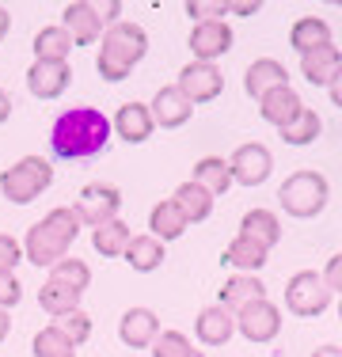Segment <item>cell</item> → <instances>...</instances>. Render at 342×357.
<instances>
[{
  "label": "cell",
  "mask_w": 342,
  "mask_h": 357,
  "mask_svg": "<svg viewBox=\"0 0 342 357\" xmlns=\"http://www.w3.org/2000/svg\"><path fill=\"white\" fill-rule=\"evenodd\" d=\"M191 357H205V354H198V350H194V354H191Z\"/></svg>",
  "instance_id": "49"
},
{
  "label": "cell",
  "mask_w": 342,
  "mask_h": 357,
  "mask_svg": "<svg viewBox=\"0 0 342 357\" xmlns=\"http://www.w3.org/2000/svg\"><path fill=\"white\" fill-rule=\"evenodd\" d=\"M262 296H267V285L259 282V274H232V278H225V285H221L217 304H221V308H228V312L236 316L244 304L262 301Z\"/></svg>",
  "instance_id": "19"
},
{
  "label": "cell",
  "mask_w": 342,
  "mask_h": 357,
  "mask_svg": "<svg viewBox=\"0 0 342 357\" xmlns=\"http://www.w3.org/2000/svg\"><path fill=\"white\" fill-rule=\"evenodd\" d=\"M122 259L130 262L137 274H152V270H156L160 262H164V243L152 240V236H133Z\"/></svg>",
  "instance_id": "30"
},
{
  "label": "cell",
  "mask_w": 342,
  "mask_h": 357,
  "mask_svg": "<svg viewBox=\"0 0 342 357\" xmlns=\"http://www.w3.org/2000/svg\"><path fill=\"white\" fill-rule=\"evenodd\" d=\"M8 31H12V12H8L4 4H0V42L8 38Z\"/></svg>",
  "instance_id": "46"
},
{
  "label": "cell",
  "mask_w": 342,
  "mask_h": 357,
  "mask_svg": "<svg viewBox=\"0 0 342 357\" xmlns=\"http://www.w3.org/2000/svg\"><path fill=\"white\" fill-rule=\"evenodd\" d=\"M42 225H46V228H50V232H54L61 243H68V248H73V240L80 236V228H84L73 206H57V209H50V213L42 217Z\"/></svg>",
  "instance_id": "34"
},
{
  "label": "cell",
  "mask_w": 342,
  "mask_h": 357,
  "mask_svg": "<svg viewBox=\"0 0 342 357\" xmlns=\"http://www.w3.org/2000/svg\"><path fill=\"white\" fill-rule=\"evenodd\" d=\"M110 118L96 107H73L57 114L50 130V149L57 160H91L110 144Z\"/></svg>",
  "instance_id": "1"
},
{
  "label": "cell",
  "mask_w": 342,
  "mask_h": 357,
  "mask_svg": "<svg viewBox=\"0 0 342 357\" xmlns=\"http://www.w3.org/2000/svg\"><path fill=\"white\" fill-rule=\"evenodd\" d=\"M80 296L84 293H76V289H68V285H57V282H46V285L38 289L42 312H50L54 319H61V316H68V312L80 308Z\"/></svg>",
  "instance_id": "31"
},
{
  "label": "cell",
  "mask_w": 342,
  "mask_h": 357,
  "mask_svg": "<svg viewBox=\"0 0 342 357\" xmlns=\"http://www.w3.org/2000/svg\"><path fill=\"white\" fill-rule=\"evenodd\" d=\"M61 27L68 31V38H73V46H96V42L103 38V23L96 15V8L88 4V0H73V4H65L61 12Z\"/></svg>",
  "instance_id": "12"
},
{
  "label": "cell",
  "mask_w": 342,
  "mask_h": 357,
  "mask_svg": "<svg viewBox=\"0 0 342 357\" xmlns=\"http://www.w3.org/2000/svg\"><path fill=\"white\" fill-rule=\"evenodd\" d=\"M236 331L247 338V342H274L281 331V312L278 304H270L267 296L262 301H251L236 312Z\"/></svg>",
  "instance_id": "8"
},
{
  "label": "cell",
  "mask_w": 342,
  "mask_h": 357,
  "mask_svg": "<svg viewBox=\"0 0 342 357\" xmlns=\"http://www.w3.org/2000/svg\"><path fill=\"white\" fill-rule=\"evenodd\" d=\"M171 202H175V206H179V213L186 217V225H202V220L213 213V198L202 190L198 183H191V178L175 186V194H171Z\"/></svg>",
  "instance_id": "27"
},
{
  "label": "cell",
  "mask_w": 342,
  "mask_h": 357,
  "mask_svg": "<svg viewBox=\"0 0 342 357\" xmlns=\"http://www.w3.org/2000/svg\"><path fill=\"white\" fill-rule=\"evenodd\" d=\"M8 118H12V99H8V91L0 88V126H4Z\"/></svg>",
  "instance_id": "45"
},
{
  "label": "cell",
  "mask_w": 342,
  "mask_h": 357,
  "mask_svg": "<svg viewBox=\"0 0 342 357\" xmlns=\"http://www.w3.org/2000/svg\"><path fill=\"white\" fill-rule=\"evenodd\" d=\"M312 357H342V350H339V346H315Z\"/></svg>",
  "instance_id": "48"
},
{
  "label": "cell",
  "mask_w": 342,
  "mask_h": 357,
  "mask_svg": "<svg viewBox=\"0 0 342 357\" xmlns=\"http://www.w3.org/2000/svg\"><path fill=\"white\" fill-rule=\"evenodd\" d=\"M327 91H331V103H335V107L342 110V69H339V76H335V80L327 84Z\"/></svg>",
  "instance_id": "44"
},
{
  "label": "cell",
  "mask_w": 342,
  "mask_h": 357,
  "mask_svg": "<svg viewBox=\"0 0 342 357\" xmlns=\"http://www.w3.org/2000/svg\"><path fill=\"white\" fill-rule=\"evenodd\" d=\"M144 54H149V35H144V27H137L130 20H118L114 27H107L99 38L96 69L107 84H122L126 76L144 61Z\"/></svg>",
  "instance_id": "2"
},
{
  "label": "cell",
  "mask_w": 342,
  "mask_h": 357,
  "mask_svg": "<svg viewBox=\"0 0 342 357\" xmlns=\"http://www.w3.org/2000/svg\"><path fill=\"white\" fill-rule=\"evenodd\" d=\"M149 350H152V357H191L194 346H191V338H186L183 331H160L156 342H152Z\"/></svg>",
  "instance_id": "36"
},
{
  "label": "cell",
  "mask_w": 342,
  "mask_h": 357,
  "mask_svg": "<svg viewBox=\"0 0 342 357\" xmlns=\"http://www.w3.org/2000/svg\"><path fill=\"white\" fill-rule=\"evenodd\" d=\"M289 46H293L301 57L312 54V50H320V46H331L327 20H320V15H301V20L289 27Z\"/></svg>",
  "instance_id": "23"
},
{
  "label": "cell",
  "mask_w": 342,
  "mask_h": 357,
  "mask_svg": "<svg viewBox=\"0 0 342 357\" xmlns=\"http://www.w3.org/2000/svg\"><path fill=\"white\" fill-rule=\"evenodd\" d=\"M175 88H179V96H183L191 107H202V103H213V99L225 91V76H221L217 65L191 61V65H183Z\"/></svg>",
  "instance_id": "7"
},
{
  "label": "cell",
  "mask_w": 342,
  "mask_h": 357,
  "mask_svg": "<svg viewBox=\"0 0 342 357\" xmlns=\"http://www.w3.org/2000/svg\"><path fill=\"white\" fill-rule=\"evenodd\" d=\"M23 301V285L20 278H15V270H0V308H15V304Z\"/></svg>",
  "instance_id": "39"
},
{
  "label": "cell",
  "mask_w": 342,
  "mask_h": 357,
  "mask_svg": "<svg viewBox=\"0 0 342 357\" xmlns=\"http://www.w3.org/2000/svg\"><path fill=\"white\" fill-rule=\"evenodd\" d=\"M110 130H114L126 144H144V141L152 137V130H156V122H152V110L133 99V103H122V107H118Z\"/></svg>",
  "instance_id": "14"
},
{
  "label": "cell",
  "mask_w": 342,
  "mask_h": 357,
  "mask_svg": "<svg viewBox=\"0 0 342 357\" xmlns=\"http://www.w3.org/2000/svg\"><path fill=\"white\" fill-rule=\"evenodd\" d=\"M23 255H27V262H34V266H57V262L68 255V243H61L54 232H50L46 225H31L27 228V240H23Z\"/></svg>",
  "instance_id": "15"
},
{
  "label": "cell",
  "mask_w": 342,
  "mask_h": 357,
  "mask_svg": "<svg viewBox=\"0 0 342 357\" xmlns=\"http://www.w3.org/2000/svg\"><path fill=\"white\" fill-rule=\"evenodd\" d=\"M54 327L61 331V335H65L73 346H84V342L91 338V316H84L80 308H76V312H68V316H61V319L54 323Z\"/></svg>",
  "instance_id": "37"
},
{
  "label": "cell",
  "mask_w": 342,
  "mask_h": 357,
  "mask_svg": "<svg viewBox=\"0 0 342 357\" xmlns=\"http://www.w3.org/2000/svg\"><path fill=\"white\" fill-rule=\"evenodd\" d=\"M133 232L126 220H107V225L91 228V248H96L103 259H122L126 248H130Z\"/></svg>",
  "instance_id": "28"
},
{
  "label": "cell",
  "mask_w": 342,
  "mask_h": 357,
  "mask_svg": "<svg viewBox=\"0 0 342 357\" xmlns=\"http://www.w3.org/2000/svg\"><path fill=\"white\" fill-rule=\"evenodd\" d=\"M274 88H289V73H285V65L281 61H274V57H259V61H251L247 65V73H244V91L251 99H262L267 91Z\"/></svg>",
  "instance_id": "16"
},
{
  "label": "cell",
  "mask_w": 342,
  "mask_h": 357,
  "mask_svg": "<svg viewBox=\"0 0 342 357\" xmlns=\"http://www.w3.org/2000/svg\"><path fill=\"white\" fill-rule=\"evenodd\" d=\"M327 194H331V186L320 172H293L278 186L281 209H285L289 217H297V220L320 217L323 209H327Z\"/></svg>",
  "instance_id": "3"
},
{
  "label": "cell",
  "mask_w": 342,
  "mask_h": 357,
  "mask_svg": "<svg viewBox=\"0 0 342 357\" xmlns=\"http://www.w3.org/2000/svg\"><path fill=\"white\" fill-rule=\"evenodd\" d=\"M239 236H247V240L262 243V248H274V243L281 240V220L278 213H270V209H247L244 220H239Z\"/></svg>",
  "instance_id": "25"
},
{
  "label": "cell",
  "mask_w": 342,
  "mask_h": 357,
  "mask_svg": "<svg viewBox=\"0 0 342 357\" xmlns=\"http://www.w3.org/2000/svg\"><path fill=\"white\" fill-rule=\"evenodd\" d=\"M267 259H270V251L262 248V243L247 240V236H236L225 248V255H221V262H228L236 274H259V270L267 266Z\"/></svg>",
  "instance_id": "22"
},
{
  "label": "cell",
  "mask_w": 342,
  "mask_h": 357,
  "mask_svg": "<svg viewBox=\"0 0 342 357\" xmlns=\"http://www.w3.org/2000/svg\"><path fill=\"white\" fill-rule=\"evenodd\" d=\"M50 282L68 285V289H76V293H84V289L91 285V270H88V262H84V259H76V255H65L57 266H50Z\"/></svg>",
  "instance_id": "33"
},
{
  "label": "cell",
  "mask_w": 342,
  "mask_h": 357,
  "mask_svg": "<svg viewBox=\"0 0 342 357\" xmlns=\"http://www.w3.org/2000/svg\"><path fill=\"white\" fill-rule=\"evenodd\" d=\"M339 319H342V301H339Z\"/></svg>",
  "instance_id": "50"
},
{
  "label": "cell",
  "mask_w": 342,
  "mask_h": 357,
  "mask_svg": "<svg viewBox=\"0 0 342 357\" xmlns=\"http://www.w3.org/2000/svg\"><path fill=\"white\" fill-rule=\"evenodd\" d=\"M320 278H323V285H327L331 293H342V251H339V255H331Z\"/></svg>",
  "instance_id": "41"
},
{
  "label": "cell",
  "mask_w": 342,
  "mask_h": 357,
  "mask_svg": "<svg viewBox=\"0 0 342 357\" xmlns=\"http://www.w3.org/2000/svg\"><path fill=\"white\" fill-rule=\"evenodd\" d=\"M76 217L80 225H107V220H118V209H122V190L110 183H88L80 194H76Z\"/></svg>",
  "instance_id": "6"
},
{
  "label": "cell",
  "mask_w": 342,
  "mask_h": 357,
  "mask_svg": "<svg viewBox=\"0 0 342 357\" xmlns=\"http://www.w3.org/2000/svg\"><path fill=\"white\" fill-rule=\"evenodd\" d=\"M339 69H342V54L335 46H320V50H312V54L301 57V73L312 88H327L339 76Z\"/></svg>",
  "instance_id": "21"
},
{
  "label": "cell",
  "mask_w": 342,
  "mask_h": 357,
  "mask_svg": "<svg viewBox=\"0 0 342 357\" xmlns=\"http://www.w3.org/2000/svg\"><path fill=\"white\" fill-rule=\"evenodd\" d=\"M270 167H274V156L267 144L251 141V144H239L228 160V172H232V183L239 186H262L270 178Z\"/></svg>",
  "instance_id": "9"
},
{
  "label": "cell",
  "mask_w": 342,
  "mask_h": 357,
  "mask_svg": "<svg viewBox=\"0 0 342 357\" xmlns=\"http://www.w3.org/2000/svg\"><path fill=\"white\" fill-rule=\"evenodd\" d=\"M301 96H297L293 88H274L267 91V96L259 99V114H262V122H270V126H289L297 114H301Z\"/></svg>",
  "instance_id": "20"
},
{
  "label": "cell",
  "mask_w": 342,
  "mask_h": 357,
  "mask_svg": "<svg viewBox=\"0 0 342 357\" xmlns=\"http://www.w3.org/2000/svg\"><path fill=\"white\" fill-rule=\"evenodd\" d=\"M191 50H194V61L217 65V57H225L228 50H232V27H228L225 20L194 23V31H191Z\"/></svg>",
  "instance_id": "10"
},
{
  "label": "cell",
  "mask_w": 342,
  "mask_h": 357,
  "mask_svg": "<svg viewBox=\"0 0 342 357\" xmlns=\"http://www.w3.org/2000/svg\"><path fill=\"white\" fill-rule=\"evenodd\" d=\"M8 331H12V316H8L4 308H0V342L8 338Z\"/></svg>",
  "instance_id": "47"
},
{
  "label": "cell",
  "mask_w": 342,
  "mask_h": 357,
  "mask_svg": "<svg viewBox=\"0 0 342 357\" xmlns=\"http://www.w3.org/2000/svg\"><path fill=\"white\" fill-rule=\"evenodd\" d=\"M194 335H198L202 346H225L236 335V316L228 308H221V304H209L194 319Z\"/></svg>",
  "instance_id": "17"
},
{
  "label": "cell",
  "mask_w": 342,
  "mask_h": 357,
  "mask_svg": "<svg viewBox=\"0 0 342 357\" xmlns=\"http://www.w3.org/2000/svg\"><path fill=\"white\" fill-rule=\"evenodd\" d=\"M191 183H198L209 198H221V194H228V186H232V172H228V160L221 156H205L194 164V175Z\"/></svg>",
  "instance_id": "26"
},
{
  "label": "cell",
  "mask_w": 342,
  "mask_h": 357,
  "mask_svg": "<svg viewBox=\"0 0 342 357\" xmlns=\"http://www.w3.org/2000/svg\"><path fill=\"white\" fill-rule=\"evenodd\" d=\"M149 110H152V122L164 126V130H179V126H186V122H191V114H194V107L179 96L175 84H171V88H160L156 96H152Z\"/></svg>",
  "instance_id": "18"
},
{
  "label": "cell",
  "mask_w": 342,
  "mask_h": 357,
  "mask_svg": "<svg viewBox=\"0 0 342 357\" xmlns=\"http://www.w3.org/2000/svg\"><path fill=\"white\" fill-rule=\"evenodd\" d=\"M183 232H186V217L179 213L175 202H171V198L156 202V206H152V213H149V236H152V240L171 243V240H179Z\"/></svg>",
  "instance_id": "24"
},
{
  "label": "cell",
  "mask_w": 342,
  "mask_h": 357,
  "mask_svg": "<svg viewBox=\"0 0 342 357\" xmlns=\"http://www.w3.org/2000/svg\"><path fill=\"white\" fill-rule=\"evenodd\" d=\"M186 15L198 23H213V20H225L228 15V0L221 4V0H191L186 4Z\"/></svg>",
  "instance_id": "38"
},
{
  "label": "cell",
  "mask_w": 342,
  "mask_h": 357,
  "mask_svg": "<svg viewBox=\"0 0 342 357\" xmlns=\"http://www.w3.org/2000/svg\"><path fill=\"white\" fill-rule=\"evenodd\" d=\"M73 54V38L65 27H42L34 35V61H68Z\"/></svg>",
  "instance_id": "29"
},
{
  "label": "cell",
  "mask_w": 342,
  "mask_h": 357,
  "mask_svg": "<svg viewBox=\"0 0 342 357\" xmlns=\"http://www.w3.org/2000/svg\"><path fill=\"white\" fill-rule=\"evenodd\" d=\"M320 130H323V122H320V114H315L312 107H301V114L293 118L289 126H281V141L285 144H312L315 137H320Z\"/></svg>",
  "instance_id": "32"
},
{
  "label": "cell",
  "mask_w": 342,
  "mask_h": 357,
  "mask_svg": "<svg viewBox=\"0 0 342 357\" xmlns=\"http://www.w3.org/2000/svg\"><path fill=\"white\" fill-rule=\"evenodd\" d=\"M23 262V243L0 232V270H15Z\"/></svg>",
  "instance_id": "40"
},
{
  "label": "cell",
  "mask_w": 342,
  "mask_h": 357,
  "mask_svg": "<svg viewBox=\"0 0 342 357\" xmlns=\"http://www.w3.org/2000/svg\"><path fill=\"white\" fill-rule=\"evenodd\" d=\"M331 304V289L323 285V278L315 270H301V274L289 278L285 285V308L301 319H312V316H323Z\"/></svg>",
  "instance_id": "5"
},
{
  "label": "cell",
  "mask_w": 342,
  "mask_h": 357,
  "mask_svg": "<svg viewBox=\"0 0 342 357\" xmlns=\"http://www.w3.org/2000/svg\"><path fill=\"white\" fill-rule=\"evenodd\" d=\"M160 335V316L152 308H130L118 319V338H122L130 350H149Z\"/></svg>",
  "instance_id": "13"
},
{
  "label": "cell",
  "mask_w": 342,
  "mask_h": 357,
  "mask_svg": "<svg viewBox=\"0 0 342 357\" xmlns=\"http://www.w3.org/2000/svg\"><path fill=\"white\" fill-rule=\"evenodd\" d=\"M259 8V0H228V15H255Z\"/></svg>",
  "instance_id": "43"
},
{
  "label": "cell",
  "mask_w": 342,
  "mask_h": 357,
  "mask_svg": "<svg viewBox=\"0 0 342 357\" xmlns=\"http://www.w3.org/2000/svg\"><path fill=\"white\" fill-rule=\"evenodd\" d=\"M50 183H54V167L42 156H23L0 172V194L12 206H31L42 190H50Z\"/></svg>",
  "instance_id": "4"
},
{
  "label": "cell",
  "mask_w": 342,
  "mask_h": 357,
  "mask_svg": "<svg viewBox=\"0 0 342 357\" xmlns=\"http://www.w3.org/2000/svg\"><path fill=\"white\" fill-rule=\"evenodd\" d=\"M31 350H34V357H76V346L68 342L54 323H50V327H42L38 335H34Z\"/></svg>",
  "instance_id": "35"
},
{
  "label": "cell",
  "mask_w": 342,
  "mask_h": 357,
  "mask_svg": "<svg viewBox=\"0 0 342 357\" xmlns=\"http://www.w3.org/2000/svg\"><path fill=\"white\" fill-rule=\"evenodd\" d=\"M91 8H96V15H99L103 27H114L118 12H122V4H118V0H103V4H91Z\"/></svg>",
  "instance_id": "42"
},
{
  "label": "cell",
  "mask_w": 342,
  "mask_h": 357,
  "mask_svg": "<svg viewBox=\"0 0 342 357\" xmlns=\"http://www.w3.org/2000/svg\"><path fill=\"white\" fill-rule=\"evenodd\" d=\"M73 84V69L68 61H34L27 69V88L34 99H57Z\"/></svg>",
  "instance_id": "11"
}]
</instances>
